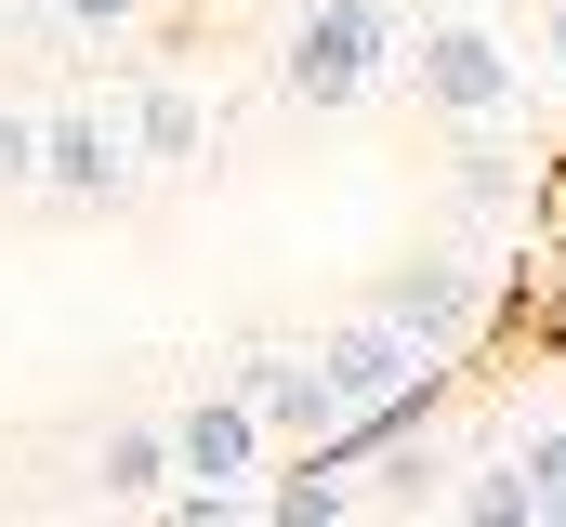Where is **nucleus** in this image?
Wrapping results in <instances>:
<instances>
[{
    "label": "nucleus",
    "mask_w": 566,
    "mask_h": 527,
    "mask_svg": "<svg viewBox=\"0 0 566 527\" xmlns=\"http://www.w3.org/2000/svg\"><path fill=\"white\" fill-rule=\"evenodd\" d=\"M238 395L264 409V435H290V448H343V395L316 370V343H264V356L238 370Z\"/></svg>",
    "instance_id": "5"
},
{
    "label": "nucleus",
    "mask_w": 566,
    "mask_h": 527,
    "mask_svg": "<svg viewBox=\"0 0 566 527\" xmlns=\"http://www.w3.org/2000/svg\"><path fill=\"white\" fill-rule=\"evenodd\" d=\"M461 515H474V527H541V515H566V422L514 435V448L461 488Z\"/></svg>",
    "instance_id": "6"
},
{
    "label": "nucleus",
    "mask_w": 566,
    "mask_h": 527,
    "mask_svg": "<svg viewBox=\"0 0 566 527\" xmlns=\"http://www.w3.org/2000/svg\"><path fill=\"white\" fill-rule=\"evenodd\" d=\"M119 132H133V158H145V172H185V158H211V106H198V80H185V66L133 80V93H119Z\"/></svg>",
    "instance_id": "8"
},
{
    "label": "nucleus",
    "mask_w": 566,
    "mask_h": 527,
    "mask_svg": "<svg viewBox=\"0 0 566 527\" xmlns=\"http://www.w3.org/2000/svg\"><path fill=\"white\" fill-rule=\"evenodd\" d=\"M474 303H488V277H474L461 251H409V264H382V317H396V330H422L434 356L474 330Z\"/></svg>",
    "instance_id": "7"
},
{
    "label": "nucleus",
    "mask_w": 566,
    "mask_h": 527,
    "mask_svg": "<svg viewBox=\"0 0 566 527\" xmlns=\"http://www.w3.org/2000/svg\"><path fill=\"white\" fill-rule=\"evenodd\" d=\"M171 448H185V475H198V502H251V462H264V409L238 383L185 395L171 409Z\"/></svg>",
    "instance_id": "4"
},
{
    "label": "nucleus",
    "mask_w": 566,
    "mask_h": 527,
    "mask_svg": "<svg viewBox=\"0 0 566 527\" xmlns=\"http://www.w3.org/2000/svg\"><path fill=\"white\" fill-rule=\"evenodd\" d=\"M53 27H66V40H133L145 0H53Z\"/></svg>",
    "instance_id": "12"
},
{
    "label": "nucleus",
    "mask_w": 566,
    "mask_h": 527,
    "mask_svg": "<svg viewBox=\"0 0 566 527\" xmlns=\"http://www.w3.org/2000/svg\"><path fill=\"white\" fill-rule=\"evenodd\" d=\"M133 172H145V158H133V132H119V106H40V198L106 211Z\"/></svg>",
    "instance_id": "3"
},
{
    "label": "nucleus",
    "mask_w": 566,
    "mask_h": 527,
    "mask_svg": "<svg viewBox=\"0 0 566 527\" xmlns=\"http://www.w3.org/2000/svg\"><path fill=\"white\" fill-rule=\"evenodd\" d=\"M40 185V106H0V198Z\"/></svg>",
    "instance_id": "11"
},
{
    "label": "nucleus",
    "mask_w": 566,
    "mask_h": 527,
    "mask_svg": "<svg viewBox=\"0 0 566 527\" xmlns=\"http://www.w3.org/2000/svg\"><path fill=\"white\" fill-rule=\"evenodd\" d=\"M541 66L566 80V0H541Z\"/></svg>",
    "instance_id": "13"
},
{
    "label": "nucleus",
    "mask_w": 566,
    "mask_h": 527,
    "mask_svg": "<svg viewBox=\"0 0 566 527\" xmlns=\"http://www.w3.org/2000/svg\"><path fill=\"white\" fill-rule=\"evenodd\" d=\"M251 515H277V527H343V515H356V488H343V448H303L277 488H251Z\"/></svg>",
    "instance_id": "10"
},
{
    "label": "nucleus",
    "mask_w": 566,
    "mask_h": 527,
    "mask_svg": "<svg viewBox=\"0 0 566 527\" xmlns=\"http://www.w3.org/2000/svg\"><path fill=\"white\" fill-rule=\"evenodd\" d=\"M171 475H185V448H171V422H119V435L93 448V488H106V502H158Z\"/></svg>",
    "instance_id": "9"
},
{
    "label": "nucleus",
    "mask_w": 566,
    "mask_h": 527,
    "mask_svg": "<svg viewBox=\"0 0 566 527\" xmlns=\"http://www.w3.org/2000/svg\"><path fill=\"white\" fill-rule=\"evenodd\" d=\"M396 53H409L396 0H303L290 40H277V93H290V106H356Z\"/></svg>",
    "instance_id": "1"
},
{
    "label": "nucleus",
    "mask_w": 566,
    "mask_h": 527,
    "mask_svg": "<svg viewBox=\"0 0 566 527\" xmlns=\"http://www.w3.org/2000/svg\"><path fill=\"white\" fill-rule=\"evenodd\" d=\"M396 66L422 80V106H434V120H461V132H488V120H514V106H527V53H514L488 13H434V27L396 53Z\"/></svg>",
    "instance_id": "2"
}]
</instances>
